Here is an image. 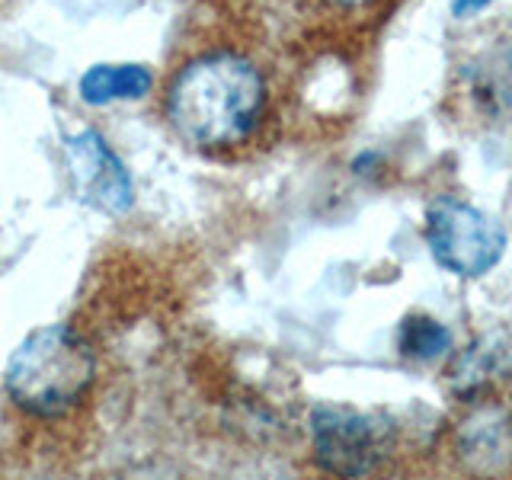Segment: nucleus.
I'll return each mask as SVG.
<instances>
[{
    "instance_id": "nucleus-5",
    "label": "nucleus",
    "mask_w": 512,
    "mask_h": 480,
    "mask_svg": "<svg viewBox=\"0 0 512 480\" xmlns=\"http://www.w3.org/2000/svg\"><path fill=\"white\" fill-rule=\"evenodd\" d=\"M426 240L432 256L458 276H484L506 250V234L490 215L461 199H436L426 212Z\"/></svg>"
},
{
    "instance_id": "nucleus-3",
    "label": "nucleus",
    "mask_w": 512,
    "mask_h": 480,
    "mask_svg": "<svg viewBox=\"0 0 512 480\" xmlns=\"http://www.w3.org/2000/svg\"><path fill=\"white\" fill-rule=\"evenodd\" d=\"M314 458L336 477H372L397 455V429L391 420L349 407L324 404L311 413Z\"/></svg>"
},
{
    "instance_id": "nucleus-2",
    "label": "nucleus",
    "mask_w": 512,
    "mask_h": 480,
    "mask_svg": "<svg viewBox=\"0 0 512 480\" xmlns=\"http://www.w3.org/2000/svg\"><path fill=\"white\" fill-rule=\"evenodd\" d=\"M96 359L90 343L68 324L32 330L13 349L4 372V391L26 416L58 420L84 404L93 388Z\"/></svg>"
},
{
    "instance_id": "nucleus-1",
    "label": "nucleus",
    "mask_w": 512,
    "mask_h": 480,
    "mask_svg": "<svg viewBox=\"0 0 512 480\" xmlns=\"http://www.w3.org/2000/svg\"><path fill=\"white\" fill-rule=\"evenodd\" d=\"M266 77L234 48L192 55L167 84L164 112L176 135L196 151H231L247 144L266 119Z\"/></svg>"
},
{
    "instance_id": "nucleus-6",
    "label": "nucleus",
    "mask_w": 512,
    "mask_h": 480,
    "mask_svg": "<svg viewBox=\"0 0 512 480\" xmlns=\"http://www.w3.org/2000/svg\"><path fill=\"white\" fill-rule=\"evenodd\" d=\"M64 154H68V167L74 176L77 196L87 205L100 208L106 215H122L135 202L132 176L122 167L116 151L109 148L106 138L93 128L71 135L64 141Z\"/></svg>"
},
{
    "instance_id": "nucleus-9",
    "label": "nucleus",
    "mask_w": 512,
    "mask_h": 480,
    "mask_svg": "<svg viewBox=\"0 0 512 480\" xmlns=\"http://www.w3.org/2000/svg\"><path fill=\"white\" fill-rule=\"evenodd\" d=\"M397 346L410 359H436L448 346H452V333H448L439 320L413 314V317L404 320V324H400Z\"/></svg>"
},
{
    "instance_id": "nucleus-10",
    "label": "nucleus",
    "mask_w": 512,
    "mask_h": 480,
    "mask_svg": "<svg viewBox=\"0 0 512 480\" xmlns=\"http://www.w3.org/2000/svg\"><path fill=\"white\" fill-rule=\"evenodd\" d=\"M487 4H490V0H455V13L458 16H468V13L484 10Z\"/></svg>"
},
{
    "instance_id": "nucleus-7",
    "label": "nucleus",
    "mask_w": 512,
    "mask_h": 480,
    "mask_svg": "<svg viewBox=\"0 0 512 480\" xmlns=\"http://www.w3.org/2000/svg\"><path fill=\"white\" fill-rule=\"evenodd\" d=\"M506 375H512V336L490 333L455 359V365L448 368V384L458 397H471L493 388Z\"/></svg>"
},
{
    "instance_id": "nucleus-4",
    "label": "nucleus",
    "mask_w": 512,
    "mask_h": 480,
    "mask_svg": "<svg viewBox=\"0 0 512 480\" xmlns=\"http://www.w3.org/2000/svg\"><path fill=\"white\" fill-rule=\"evenodd\" d=\"M445 455L461 474L512 477V394L487 388L464 397V410L448 423Z\"/></svg>"
},
{
    "instance_id": "nucleus-11",
    "label": "nucleus",
    "mask_w": 512,
    "mask_h": 480,
    "mask_svg": "<svg viewBox=\"0 0 512 480\" xmlns=\"http://www.w3.org/2000/svg\"><path fill=\"white\" fill-rule=\"evenodd\" d=\"M330 7H340V10H359V7H368L372 0H327Z\"/></svg>"
},
{
    "instance_id": "nucleus-8",
    "label": "nucleus",
    "mask_w": 512,
    "mask_h": 480,
    "mask_svg": "<svg viewBox=\"0 0 512 480\" xmlns=\"http://www.w3.org/2000/svg\"><path fill=\"white\" fill-rule=\"evenodd\" d=\"M154 87V74L144 64H93L80 77V96L90 106L138 100Z\"/></svg>"
}]
</instances>
